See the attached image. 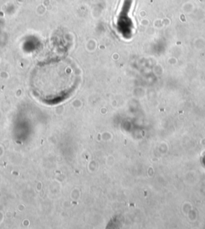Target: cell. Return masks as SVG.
Returning <instances> with one entry per match:
<instances>
[{
    "label": "cell",
    "instance_id": "1",
    "mask_svg": "<svg viewBox=\"0 0 205 229\" xmlns=\"http://www.w3.org/2000/svg\"><path fill=\"white\" fill-rule=\"evenodd\" d=\"M34 95L47 104H56L71 95L79 83L74 65L65 58L42 62L35 67L30 76Z\"/></svg>",
    "mask_w": 205,
    "mask_h": 229
}]
</instances>
